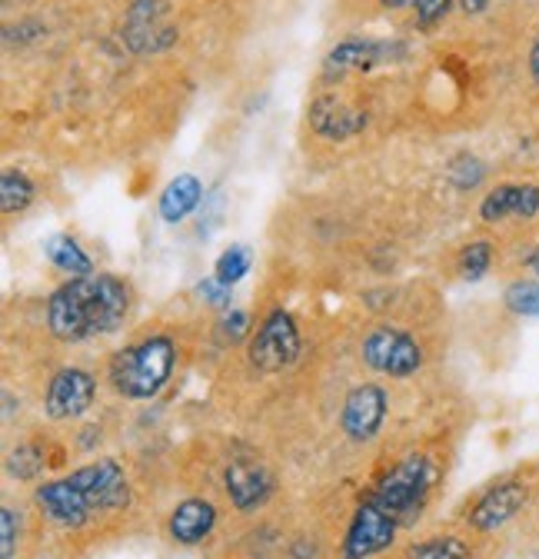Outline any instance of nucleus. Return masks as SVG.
Returning <instances> with one entry per match:
<instances>
[{"label":"nucleus","mask_w":539,"mask_h":559,"mask_svg":"<svg viewBox=\"0 0 539 559\" xmlns=\"http://www.w3.org/2000/svg\"><path fill=\"white\" fill-rule=\"evenodd\" d=\"M436 469L427 456H407L390 469V476L376 486V493L357 510L347 539L344 559H370L383 552L399 526H407L430 500Z\"/></svg>","instance_id":"f257e3e1"},{"label":"nucleus","mask_w":539,"mask_h":559,"mask_svg":"<svg viewBox=\"0 0 539 559\" xmlns=\"http://www.w3.org/2000/svg\"><path fill=\"white\" fill-rule=\"evenodd\" d=\"M133 307V294L127 280L113 273H87L71 276L47 300V326L57 340H91L107 336L123 326Z\"/></svg>","instance_id":"f03ea898"},{"label":"nucleus","mask_w":539,"mask_h":559,"mask_svg":"<svg viewBox=\"0 0 539 559\" xmlns=\"http://www.w3.org/2000/svg\"><path fill=\"white\" fill-rule=\"evenodd\" d=\"M37 510L60 530H81L94 516L117 513L130 503V483L113 460H97L71 476L44 483L37 493Z\"/></svg>","instance_id":"7ed1b4c3"},{"label":"nucleus","mask_w":539,"mask_h":559,"mask_svg":"<svg viewBox=\"0 0 539 559\" xmlns=\"http://www.w3.org/2000/svg\"><path fill=\"white\" fill-rule=\"evenodd\" d=\"M177 367V343L164 333L123 346L110 364V383L127 400L157 396Z\"/></svg>","instance_id":"20e7f679"},{"label":"nucleus","mask_w":539,"mask_h":559,"mask_svg":"<svg viewBox=\"0 0 539 559\" xmlns=\"http://www.w3.org/2000/svg\"><path fill=\"white\" fill-rule=\"evenodd\" d=\"M363 364L386 377H414L423 367V349L420 343L396 326H376L363 340Z\"/></svg>","instance_id":"39448f33"},{"label":"nucleus","mask_w":539,"mask_h":559,"mask_svg":"<svg viewBox=\"0 0 539 559\" xmlns=\"http://www.w3.org/2000/svg\"><path fill=\"white\" fill-rule=\"evenodd\" d=\"M297 357H300V330L290 313L274 310L260 323V330L250 343V360L256 370L277 373V370L290 367Z\"/></svg>","instance_id":"423d86ee"},{"label":"nucleus","mask_w":539,"mask_h":559,"mask_svg":"<svg viewBox=\"0 0 539 559\" xmlns=\"http://www.w3.org/2000/svg\"><path fill=\"white\" fill-rule=\"evenodd\" d=\"M526 500H529V486L523 479H500L474 503L466 523L480 533H493V530L506 526L526 507Z\"/></svg>","instance_id":"0eeeda50"},{"label":"nucleus","mask_w":539,"mask_h":559,"mask_svg":"<svg viewBox=\"0 0 539 559\" xmlns=\"http://www.w3.org/2000/svg\"><path fill=\"white\" fill-rule=\"evenodd\" d=\"M383 416H386V390L376 383H360L344 400L340 427L354 443H367L380 433Z\"/></svg>","instance_id":"6e6552de"},{"label":"nucleus","mask_w":539,"mask_h":559,"mask_svg":"<svg viewBox=\"0 0 539 559\" xmlns=\"http://www.w3.org/2000/svg\"><path fill=\"white\" fill-rule=\"evenodd\" d=\"M94 393H97V383L91 373L84 370H60L50 386H47V400H44V409L50 419H77L91 409L94 403Z\"/></svg>","instance_id":"1a4fd4ad"},{"label":"nucleus","mask_w":539,"mask_h":559,"mask_svg":"<svg viewBox=\"0 0 539 559\" xmlns=\"http://www.w3.org/2000/svg\"><path fill=\"white\" fill-rule=\"evenodd\" d=\"M274 493V473H270L263 463L237 456L227 466V497L240 513H250L256 507H263Z\"/></svg>","instance_id":"9d476101"},{"label":"nucleus","mask_w":539,"mask_h":559,"mask_svg":"<svg viewBox=\"0 0 539 559\" xmlns=\"http://www.w3.org/2000/svg\"><path fill=\"white\" fill-rule=\"evenodd\" d=\"M173 27L167 21V8L160 0H141V4H133L130 14H127V44L141 53H151V50H164L173 44Z\"/></svg>","instance_id":"9b49d317"},{"label":"nucleus","mask_w":539,"mask_h":559,"mask_svg":"<svg viewBox=\"0 0 539 559\" xmlns=\"http://www.w3.org/2000/svg\"><path fill=\"white\" fill-rule=\"evenodd\" d=\"M539 214V187L536 183H500L480 203V217L487 224H503L510 217L529 221Z\"/></svg>","instance_id":"f8f14e48"},{"label":"nucleus","mask_w":539,"mask_h":559,"mask_svg":"<svg viewBox=\"0 0 539 559\" xmlns=\"http://www.w3.org/2000/svg\"><path fill=\"white\" fill-rule=\"evenodd\" d=\"M383 57H390V47L383 40H367V37H350L344 44H336L326 60H323V74L326 81L333 78H347L354 70H373Z\"/></svg>","instance_id":"ddd939ff"},{"label":"nucleus","mask_w":539,"mask_h":559,"mask_svg":"<svg viewBox=\"0 0 539 559\" xmlns=\"http://www.w3.org/2000/svg\"><path fill=\"white\" fill-rule=\"evenodd\" d=\"M310 123L326 140H347V136H354V133H360L367 127V114L347 107L344 100H336V97H320L310 107Z\"/></svg>","instance_id":"4468645a"},{"label":"nucleus","mask_w":539,"mask_h":559,"mask_svg":"<svg viewBox=\"0 0 539 559\" xmlns=\"http://www.w3.org/2000/svg\"><path fill=\"white\" fill-rule=\"evenodd\" d=\"M217 526V510L207 500H187L170 513V536L180 546L204 543Z\"/></svg>","instance_id":"2eb2a0df"},{"label":"nucleus","mask_w":539,"mask_h":559,"mask_svg":"<svg viewBox=\"0 0 539 559\" xmlns=\"http://www.w3.org/2000/svg\"><path fill=\"white\" fill-rule=\"evenodd\" d=\"M204 200V183H200L193 174H180L177 180H170L160 193V221L164 224H180L183 217H190L196 203Z\"/></svg>","instance_id":"dca6fc26"},{"label":"nucleus","mask_w":539,"mask_h":559,"mask_svg":"<svg viewBox=\"0 0 539 559\" xmlns=\"http://www.w3.org/2000/svg\"><path fill=\"white\" fill-rule=\"evenodd\" d=\"M44 250H47V260H50L57 270H63L67 276H87V273H94L91 257L84 253V247H81L71 234H57V237H50Z\"/></svg>","instance_id":"f3484780"},{"label":"nucleus","mask_w":539,"mask_h":559,"mask_svg":"<svg viewBox=\"0 0 539 559\" xmlns=\"http://www.w3.org/2000/svg\"><path fill=\"white\" fill-rule=\"evenodd\" d=\"M31 200H34V183L27 174L8 170L0 177V206H4V214H17V210L31 206Z\"/></svg>","instance_id":"a211bd4d"},{"label":"nucleus","mask_w":539,"mask_h":559,"mask_svg":"<svg viewBox=\"0 0 539 559\" xmlns=\"http://www.w3.org/2000/svg\"><path fill=\"white\" fill-rule=\"evenodd\" d=\"M407 559H474L469 546L463 539H453V536H436V539H423L417 543Z\"/></svg>","instance_id":"6ab92c4d"},{"label":"nucleus","mask_w":539,"mask_h":559,"mask_svg":"<svg viewBox=\"0 0 539 559\" xmlns=\"http://www.w3.org/2000/svg\"><path fill=\"white\" fill-rule=\"evenodd\" d=\"M483 177H487V167L474 154H459V157L450 160V183L456 190H463V193L466 190H477L483 183Z\"/></svg>","instance_id":"aec40b11"},{"label":"nucleus","mask_w":539,"mask_h":559,"mask_svg":"<svg viewBox=\"0 0 539 559\" xmlns=\"http://www.w3.org/2000/svg\"><path fill=\"white\" fill-rule=\"evenodd\" d=\"M247 270H250V253H247V247H230V250H224V257L217 260L214 276L220 280L224 287H233L237 280L247 276Z\"/></svg>","instance_id":"412c9836"},{"label":"nucleus","mask_w":539,"mask_h":559,"mask_svg":"<svg viewBox=\"0 0 539 559\" xmlns=\"http://www.w3.org/2000/svg\"><path fill=\"white\" fill-rule=\"evenodd\" d=\"M493 263V243L487 240H477V243H469L463 253H459V273L466 280H480Z\"/></svg>","instance_id":"4be33fe9"},{"label":"nucleus","mask_w":539,"mask_h":559,"mask_svg":"<svg viewBox=\"0 0 539 559\" xmlns=\"http://www.w3.org/2000/svg\"><path fill=\"white\" fill-rule=\"evenodd\" d=\"M506 307L523 317H539V284H529V280L513 284L506 290Z\"/></svg>","instance_id":"5701e85b"},{"label":"nucleus","mask_w":539,"mask_h":559,"mask_svg":"<svg viewBox=\"0 0 539 559\" xmlns=\"http://www.w3.org/2000/svg\"><path fill=\"white\" fill-rule=\"evenodd\" d=\"M8 469H11L17 479H34V476L44 469V453H40L34 443H24V447H17V450L11 453Z\"/></svg>","instance_id":"b1692460"},{"label":"nucleus","mask_w":539,"mask_h":559,"mask_svg":"<svg viewBox=\"0 0 539 559\" xmlns=\"http://www.w3.org/2000/svg\"><path fill=\"white\" fill-rule=\"evenodd\" d=\"M453 8V0H414V11H417V24L420 27H433L440 24Z\"/></svg>","instance_id":"393cba45"},{"label":"nucleus","mask_w":539,"mask_h":559,"mask_svg":"<svg viewBox=\"0 0 539 559\" xmlns=\"http://www.w3.org/2000/svg\"><path fill=\"white\" fill-rule=\"evenodd\" d=\"M14 546H17V520L14 510H0V556L14 559Z\"/></svg>","instance_id":"a878e982"},{"label":"nucleus","mask_w":539,"mask_h":559,"mask_svg":"<svg viewBox=\"0 0 539 559\" xmlns=\"http://www.w3.org/2000/svg\"><path fill=\"white\" fill-rule=\"evenodd\" d=\"M200 297H204L207 304H214V307H227L230 304V287H224L220 280L214 276V280H204V284H200Z\"/></svg>","instance_id":"bb28decb"},{"label":"nucleus","mask_w":539,"mask_h":559,"mask_svg":"<svg viewBox=\"0 0 539 559\" xmlns=\"http://www.w3.org/2000/svg\"><path fill=\"white\" fill-rule=\"evenodd\" d=\"M247 326H250V317H247L243 310H230L227 320H224V333H227L230 340H240V336L247 333Z\"/></svg>","instance_id":"cd10ccee"},{"label":"nucleus","mask_w":539,"mask_h":559,"mask_svg":"<svg viewBox=\"0 0 539 559\" xmlns=\"http://www.w3.org/2000/svg\"><path fill=\"white\" fill-rule=\"evenodd\" d=\"M490 4H493V0H459V11L463 14H483Z\"/></svg>","instance_id":"c85d7f7f"},{"label":"nucleus","mask_w":539,"mask_h":559,"mask_svg":"<svg viewBox=\"0 0 539 559\" xmlns=\"http://www.w3.org/2000/svg\"><path fill=\"white\" fill-rule=\"evenodd\" d=\"M529 74H532V81L539 84V37H536V44H532V50H529Z\"/></svg>","instance_id":"c756f323"},{"label":"nucleus","mask_w":539,"mask_h":559,"mask_svg":"<svg viewBox=\"0 0 539 559\" xmlns=\"http://www.w3.org/2000/svg\"><path fill=\"white\" fill-rule=\"evenodd\" d=\"M529 266H532V273H536V276H539V250H536V253H532V257H529Z\"/></svg>","instance_id":"7c9ffc66"},{"label":"nucleus","mask_w":539,"mask_h":559,"mask_svg":"<svg viewBox=\"0 0 539 559\" xmlns=\"http://www.w3.org/2000/svg\"><path fill=\"white\" fill-rule=\"evenodd\" d=\"M383 4H390V8H403V4H414V0H383Z\"/></svg>","instance_id":"2f4dec72"}]
</instances>
